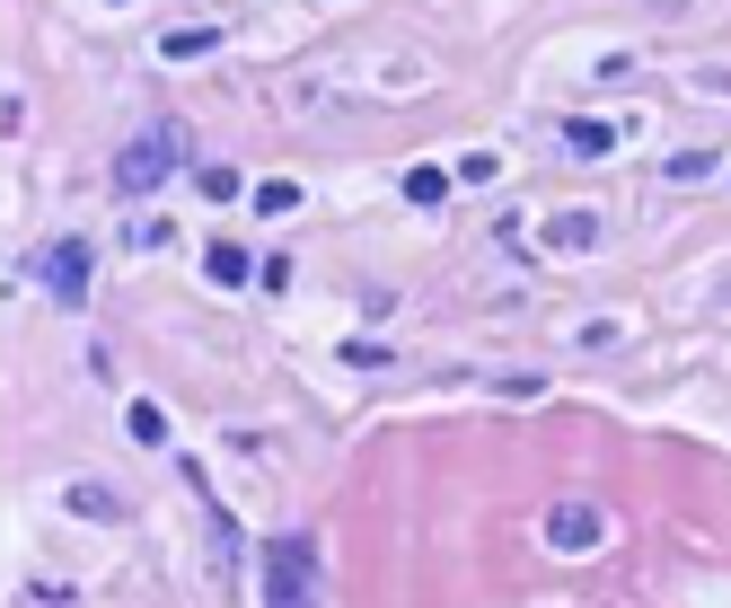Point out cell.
I'll return each instance as SVG.
<instances>
[{
	"mask_svg": "<svg viewBox=\"0 0 731 608\" xmlns=\"http://www.w3.org/2000/svg\"><path fill=\"white\" fill-rule=\"evenodd\" d=\"M547 247H555V256H582V247H600V212H564V221H547Z\"/></svg>",
	"mask_w": 731,
	"mask_h": 608,
	"instance_id": "obj_6",
	"label": "cell"
},
{
	"mask_svg": "<svg viewBox=\"0 0 731 608\" xmlns=\"http://www.w3.org/2000/svg\"><path fill=\"white\" fill-rule=\"evenodd\" d=\"M564 150H573V159H609V150H617V123L573 116V123H564Z\"/></svg>",
	"mask_w": 731,
	"mask_h": 608,
	"instance_id": "obj_5",
	"label": "cell"
},
{
	"mask_svg": "<svg viewBox=\"0 0 731 608\" xmlns=\"http://www.w3.org/2000/svg\"><path fill=\"white\" fill-rule=\"evenodd\" d=\"M194 186H203L212 203H239V195H247V177H239V168H194Z\"/></svg>",
	"mask_w": 731,
	"mask_h": 608,
	"instance_id": "obj_12",
	"label": "cell"
},
{
	"mask_svg": "<svg viewBox=\"0 0 731 608\" xmlns=\"http://www.w3.org/2000/svg\"><path fill=\"white\" fill-rule=\"evenodd\" d=\"M71 511H98V520H123L116 486H71Z\"/></svg>",
	"mask_w": 731,
	"mask_h": 608,
	"instance_id": "obj_13",
	"label": "cell"
},
{
	"mask_svg": "<svg viewBox=\"0 0 731 608\" xmlns=\"http://www.w3.org/2000/svg\"><path fill=\"white\" fill-rule=\"evenodd\" d=\"M600 538H609V511H600V502H555V511H547V547L582 556V547H600Z\"/></svg>",
	"mask_w": 731,
	"mask_h": 608,
	"instance_id": "obj_4",
	"label": "cell"
},
{
	"mask_svg": "<svg viewBox=\"0 0 731 608\" xmlns=\"http://www.w3.org/2000/svg\"><path fill=\"white\" fill-rule=\"evenodd\" d=\"M405 203H450V168H405Z\"/></svg>",
	"mask_w": 731,
	"mask_h": 608,
	"instance_id": "obj_11",
	"label": "cell"
},
{
	"mask_svg": "<svg viewBox=\"0 0 731 608\" xmlns=\"http://www.w3.org/2000/svg\"><path fill=\"white\" fill-rule=\"evenodd\" d=\"M344 362H353V370H388V345H370V336H353V345H344Z\"/></svg>",
	"mask_w": 731,
	"mask_h": 608,
	"instance_id": "obj_15",
	"label": "cell"
},
{
	"mask_svg": "<svg viewBox=\"0 0 731 608\" xmlns=\"http://www.w3.org/2000/svg\"><path fill=\"white\" fill-rule=\"evenodd\" d=\"M36 273H44V291H53L62 309H80V300H89V273H98V256H89V239H53L44 256H36Z\"/></svg>",
	"mask_w": 731,
	"mask_h": 608,
	"instance_id": "obj_3",
	"label": "cell"
},
{
	"mask_svg": "<svg viewBox=\"0 0 731 608\" xmlns=\"http://www.w3.org/2000/svg\"><path fill=\"white\" fill-rule=\"evenodd\" d=\"M256 212H264V221H291V212H300V186H291V177H264V186H256Z\"/></svg>",
	"mask_w": 731,
	"mask_h": 608,
	"instance_id": "obj_10",
	"label": "cell"
},
{
	"mask_svg": "<svg viewBox=\"0 0 731 608\" xmlns=\"http://www.w3.org/2000/svg\"><path fill=\"white\" fill-rule=\"evenodd\" d=\"M203 273H212L221 291H239L247 273H256V256H247V247H230V239H212V247H203Z\"/></svg>",
	"mask_w": 731,
	"mask_h": 608,
	"instance_id": "obj_7",
	"label": "cell"
},
{
	"mask_svg": "<svg viewBox=\"0 0 731 608\" xmlns=\"http://www.w3.org/2000/svg\"><path fill=\"white\" fill-rule=\"evenodd\" d=\"M186 159H194V132H186L177 116L150 123V132H132V141L116 150V195H159Z\"/></svg>",
	"mask_w": 731,
	"mask_h": 608,
	"instance_id": "obj_1",
	"label": "cell"
},
{
	"mask_svg": "<svg viewBox=\"0 0 731 608\" xmlns=\"http://www.w3.org/2000/svg\"><path fill=\"white\" fill-rule=\"evenodd\" d=\"M123 432H132L141 450H159V441H168V415H159L150 397H132V406H123Z\"/></svg>",
	"mask_w": 731,
	"mask_h": 608,
	"instance_id": "obj_8",
	"label": "cell"
},
{
	"mask_svg": "<svg viewBox=\"0 0 731 608\" xmlns=\"http://www.w3.org/2000/svg\"><path fill=\"white\" fill-rule=\"evenodd\" d=\"M168 239H177V230H168V221H150V212L123 230V247H132V256H150V247H168Z\"/></svg>",
	"mask_w": 731,
	"mask_h": 608,
	"instance_id": "obj_14",
	"label": "cell"
},
{
	"mask_svg": "<svg viewBox=\"0 0 731 608\" xmlns=\"http://www.w3.org/2000/svg\"><path fill=\"white\" fill-rule=\"evenodd\" d=\"M212 44H221V27H177V36L159 44V53H168V62H203Z\"/></svg>",
	"mask_w": 731,
	"mask_h": 608,
	"instance_id": "obj_9",
	"label": "cell"
},
{
	"mask_svg": "<svg viewBox=\"0 0 731 608\" xmlns=\"http://www.w3.org/2000/svg\"><path fill=\"white\" fill-rule=\"evenodd\" d=\"M256 565H264V608H318V538L282 529L256 547Z\"/></svg>",
	"mask_w": 731,
	"mask_h": 608,
	"instance_id": "obj_2",
	"label": "cell"
}]
</instances>
